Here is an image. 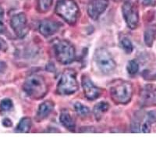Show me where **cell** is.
I'll list each match as a JSON object with an SVG mask.
<instances>
[{
  "label": "cell",
  "mask_w": 156,
  "mask_h": 156,
  "mask_svg": "<svg viewBox=\"0 0 156 156\" xmlns=\"http://www.w3.org/2000/svg\"><path fill=\"white\" fill-rule=\"evenodd\" d=\"M23 90L30 97L38 99L45 95L48 90V87L42 76L32 74L25 80Z\"/></svg>",
  "instance_id": "cell-1"
},
{
  "label": "cell",
  "mask_w": 156,
  "mask_h": 156,
  "mask_svg": "<svg viewBox=\"0 0 156 156\" xmlns=\"http://www.w3.org/2000/svg\"><path fill=\"white\" fill-rule=\"evenodd\" d=\"M55 12L68 23L73 24L79 16V8L73 0H58L55 5Z\"/></svg>",
  "instance_id": "cell-2"
},
{
  "label": "cell",
  "mask_w": 156,
  "mask_h": 156,
  "mask_svg": "<svg viewBox=\"0 0 156 156\" xmlns=\"http://www.w3.org/2000/svg\"><path fill=\"white\" fill-rule=\"evenodd\" d=\"M110 94L114 101L119 104H126L133 95L131 83L124 80H116L110 87Z\"/></svg>",
  "instance_id": "cell-3"
},
{
  "label": "cell",
  "mask_w": 156,
  "mask_h": 156,
  "mask_svg": "<svg viewBox=\"0 0 156 156\" xmlns=\"http://www.w3.org/2000/svg\"><path fill=\"white\" fill-rule=\"evenodd\" d=\"M78 90L76 74L73 70L67 69L62 73L57 85V91L60 94H72Z\"/></svg>",
  "instance_id": "cell-4"
},
{
  "label": "cell",
  "mask_w": 156,
  "mask_h": 156,
  "mask_svg": "<svg viewBox=\"0 0 156 156\" xmlns=\"http://www.w3.org/2000/svg\"><path fill=\"white\" fill-rule=\"evenodd\" d=\"M54 50L57 60L61 63L69 64L74 59V47L68 41L61 40L57 41L54 45Z\"/></svg>",
  "instance_id": "cell-5"
},
{
  "label": "cell",
  "mask_w": 156,
  "mask_h": 156,
  "mask_svg": "<svg viewBox=\"0 0 156 156\" xmlns=\"http://www.w3.org/2000/svg\"><path fill=\"white\" fill-rule=\"evenodd\" d=\"M94 60L98 68L103 73L108 74L115 69V62L112 55L105 48H98L95 51Z\"/></svg>",
  "instance_id": "cell-6"
},
{
  "label": "cell",
  "mask_w": 156,
  "mask_h": 156,
  "mask_svg": "<svg viewBox=\"0 0 156 156\" xmlns=\"http://www.w3.org/2000/svg\"><path fill=\"white\" fill-rule=\"evenodd\" d=\"M122 11L128 27L132 30L136 28L139 23L138 11L136 8L129 2H126L122 5Z\"/></svg>",
  "instance_id": "cell-7"
},
{
  "label": "cell",
  "mask_w": 156,
  "mask_h": 156,
  "mask_svg": "<svg viewBox=\"0 0 156 156\" xmlns=\"http://www.w3.org/2000/svg\"><path fill=\"white\" fill-rule=\"evenodd\" d=\"M11 27L18 37H24L27 32V20L23 12H19L11 18Z\"/></svg>",
  "instance_id": "cell-8"
},
{
  "label": "cell",
  "mask_w": 156,
  "mask_h": 156,
  "mask_svg": "<svg viewBox=\"0 0 156 156\" xmlns=\"http://www.w3.org/2000/svg\"><path fill=\"white\" fill-rule=\"evenodd\" d=\"M108 5V0H92L89 3L87 13L93 20H98Z\"/></svg>",
  "instance_id": "cell-9"
},
{
  "label": "cell",
  "mask_w": 156,
  "mask_h": 156,
  "mask_svg": "<svg viewBox=\"0 0 156 156\" xmlns=\"http://www.w3.org/2000/svg\"><path fill=\"white\" fill-rule=\"evenodd\" d=\"M82 86L86 98L89 100H94L98 98L100 94V90L96 87L91 80L87 76H83L82 79Z\"/></svg>",
  "instance_id": "cell-10"
},
{
  "label": "cell",
  "mask_w": 156,
  "mask_h": 156,
  "mask_svg": "<svg viewBox=\"0 0 156 156\" xmlns=\"http://www.w3.org/2000/svg\"><path fill=\"white\" fill-rule=\"evenodd\" d=\"M61 25L51 20H44L39 25V31L44 37H48L55 34Z\"/></svg>",
  "instance_id": "cell-11"
},
{
  "label": "cell",
  "mask_w": 156,
  "mask_h": 156,
  "mask_svg": "<svg viewBox=\"0 0 156 156\" xmlns=\"http://www.w3.org/2000/svg\"><path fill=\"white\" fill-rule=\"evenodd\" d=\"M142 101L145 105H156V89L152 86H147L142 91Z\"/></svg>",
  "instance_id": "cell-12"
},
{
  "label": "cell",
  "mask_w": 156,
  "mask_h": 156,
  "mask_svg": "<svg viewBox=\"0 0 156 156\" xmlns=\"http://www.w3.org/2000/svg\"><path fill=\"white\" fill-rule=\"evenodd\" d=\"M54 104L51 101H44V102L41 103V105H39L38 110H37V115H36V119H37V120L41 121L42 119H45L52 112Z\"/></svg>",
  "instance_id": "cell-13"
},
{
  "label": "cell",
  "mask_w": 156,
  "mask_h": 156,
  "mask_svg": "<svg viewBox=\"0 0 156 156\" xmlns=\"http://www.w3.org/2000/svg\"><path fill=\"white\" fill-rule=\"evenodd\" d=\"M60 122L63 126L66 128L67 129L70 130V131H73L75 129V122L73 120V117L71 116L70 114L66 111V110H63L62 111L60 114Z\"/></svg>",
  "instance_id": "cell-14"
},
{
  "label": "cell",
  "mask_w": 156,
  "mask_h": 156,
  "mask_svg": "<svg viewBox=\"0 0 156 156\" xmlns=\"http://www.w3.org/2000/svg\"><path fill=\"white\" fill-rule=\"evenodd\" d=\"M156 36V26L151 25L146 28L144 34V41L147 47L151 48L153 45Z\"/></svg>",
  "instance_id": "cell-15"
},
{
  "label": "cell",
  "mask_w": 156,
  "mask_h": 156,
  "mask_svg": "<svg viewBox=\"0 0 156 156\" xmlns=\"http://www.w3.org/2000/svg\"><path fill=\"white\" fill-rule=\"evenodd\" d=\"M31 119L28 117H24L19 122L16 128V130L18 133H28L30 131V128H31Z\"/></svg>",
  "instance_id": "cell-16"
},
{
  "label": "cell",
  "mask_w": 156,
  "mask_h": 156,
  "mask_svg": "<svg viewBox=\"0 0 156 156\" xmlns=\"http://www.w3.org/2000/svg\"><path fill=\"white\" fill-rule=\"evenodd\" d=\"M109 108V105L105 101L98 102L94 107V115L98 120H99L103 115V114L106 112Z\"/></svg>",
  "instance_id": "cell-17"
},
{
  "label": "cell",
  "mask_w": 156,
  "mask_h": 156,
  "mask_svg": "<svg viewBox=\"0 0 156 156\" xmlns=\"http://www.w3.org/2000/svg\"><path fill=\"white\" fill-rule=\"evenodd\" d=\"M13 108L12 101L9 98H5L0 103V113L5 114L10 112Z\"/></svg>",
  "instance_id": "cell-18"
},
{
  "label": "cell",
  "mask_w": 156,
  "mask_h": 156,
  "mask_svg": "<svg viewBox=\"0 0 156 156\" xmlns=\"http://www.w3.org/2000/svg\"><path fill=\"white\" fill-rule=\"evenodd\" d=\"M74 109L80 116H86V115H88L89 112H90V110H89L88 107H87L84 105H82L81 103L80 102L75 103Z\"/></svg>",
  "instance_id": "cell-19"
},
{
  "label": "cell",
  "mask_w": 156,
  "mask_h": 156,
  "mask_svg": "<svg viewBox=\"0 0 156 156\" xmlns=\"http://www.w3.org/2000/svg\"><path fill=\"white\" fill-rule=\"evenodd\" d=\"M126 70L129 75H135L139 70V65L135 60H130L127 64Z\"/></svg>",
  "instance_id": "cell-20"
},
{
  "label": "cell",
  "mask_w": 156,
  "mask_h": 156,
  "mask_svg": "<svg viewBox=\"0 0 156 156\" xmlns=\"http://www.w3.org/2000/svg\"><path fill=\"white\" fill-rule=\"evenodd\" d=\"M52 0H38V9L40 12H47L51 7Z\"/></svg>",
  "instance_id": "cell-21"
},
{
  "label": "cell",
  "mask_w": 156,
  "mask_h": 156,
  "mask_svg": "<svg viewBox=\"0 0 156 156\" xmlns=\"http://www.w3.org/2000/svg\"><path fill=\"white\" fill-rule=\"evenodd\" d=\"M121 44H122V48L124 49V51H126L127 54H130L133 51V44L131 43V41H129V39L124 37V38L122 39L121 41Z\"/></svg>",
  "instance_id": "cell-22"
},
{
  "label": "cell",
  "mask_w": 156,
  "mask_h": 156,
  "mask_svg": "<svg viewBox=\"0 0 156 156\" xmlns=\"http://www.w3.org/2000/svg\"><path fill=\"white\" fill-rule=\"evenodd\" d=\"M147 122H148L150 124H153L154 122H156V111L154 110H151L149 111L147 113Z\"/></svg>",
  "instance_id": "cell-23"
},
{
  "label": "cell",
  "mask_w": 156,
  "mask_h": 156,
  "mask_svg": "<svg viewBox=\"0 0 156 156\" xmlns=\"http://www.w3.org/2000/svg\"><path fill=\"white\" fill-rule=\"evenodd\" d=\"M151 125L148 122H147V121H145V122L142 124L141 126V132L142 133H150V131H151Z\"/></svg>",
  "instance_id": "cell-24"
},
{
  "label": "cell",
  "mask_w": 156,
  "mask_h": 156,
  "mask_svg": "<svg viewBox=\"0 0 156 156\" xmlns=\"http://www.w3.org/2000/svg\"><path fill=\"white\" fill-rule=\"evenodd\" d=\"M2 17H3V10L2 9H0V34L3 33L5 30V26L2 22Z\"/></svg>",
  "instance_id": "cell-25"
},
{
  "label": "cell",
  "mask_w": 156,
  "mask_h": 156,
  "mask_svg": "<svg viewBox=\"0 0 156 156\" xmlns=\"http://www.w3.org/2000/svg\"><path fill=\"white\" fill-rule=\"evenodd\" d=\"M12 121L9 119V118H5V119L2 120V125L5 127H10L12 126Z\"/></svg>",
  "instance_id": "cell-26"
},
{
  "label": "cell",
  "mask_w": 156,
  "mask_h": 156,
  "mask_svg": "<svg viewBox=\"0 0 156 156\" xmlns=\"http://www.w3.org/2000/svg\"><path fill=\"white\" fill-rule=\"evenodd\" d=\"M144 4L145 5H155V0H144Z\"/></svg>",
  "instance_id": "cell-27"
},
{
  "label": "cell",
  "mask_w": 156,
  "mask_h": 156,
  "mask_svg": "<svg viewBox=\"0 0 156 156\" xmlns=\"http://www.w3.org/2000/svg\"><path fill=\"white\" fill-rule=\"evenodd\" d=\"M0 47H1V44H0Z\"/></svg>",
  "instance_id": "cell-28"
}]
</instances>
